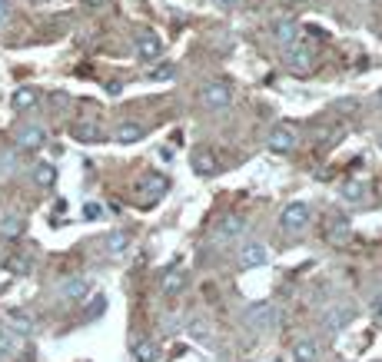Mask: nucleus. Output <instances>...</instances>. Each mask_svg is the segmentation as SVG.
<instances>
[{
  "label": "nucleus",
  "instance_id": "nucleus-1",
  "mask_svg": "<svg viewBox=\"0 0 382 362\" xmlns=\"http://www.w3.org/2000/svg\"><path fill=\"white\" fill-rule=\"evenodd\" d=\"M309 220H313V210L306 206V203H286L280 213V226H282V233H303L306 226H309Z\"/></svg>",
  "mask_w": 382,
  "mask_h": 362
},
{
  "label": "nucleus",
  "instance_id": "nucleus-2",
  "mask_svg": "<svg viewBox=\"0 0 382 362\" xmlns=\"http://www.w3.org/2000/svg\"><path fill=\"white\" fill-rule=\"evenodd\" d=\"M246 326H250V333H269L276 326V306L269 300H256L246 309Z\"/></svg>",
  "mask_w": 382,
  "mask_h": 362
},
{
  "label": "nucleus",
  "instance_id": "nucleus-3",
  "mask_svg": "<svg viewBox=\"0 0 382 362\" xmlns=\"http://www.w3.org/2000/svg\"><path fill=\"white\" fill-rule=\"evenodd\" d=\"M269 150L273 153H280V156H289V153L299 147V137H296V130L293 126H286V123H276L273 130H269Z\"/></svg>",
  "mask_w": 382,
  "mask_h": 362
},
{
  "label": "nucleus",
  "instance_id": "nucleus-4",
  "mask_svg": "<svg viewBox=\"0 0 382 362\" xmlns=\"http://www.w3.org/2000/svg\"><path fill=\"white\" fill-rule=\"evenodd\" d=\"M200 100H203L206 110H226L233 103V87L229 83H210V87H203Z\"/></svg>",
  "mask_w": 382,
  "mask_h": 362
},
{
  "label": "nucleus",
  "instance_id": "nucleus-5",
  "mask_svg": "<svg viewBox=\"0 0 382 362\" xmlns=\"http://www.w3.org/2000/svg\"><path fill=\"white\" fill-rule=\"evenodd\" d=\"M286 70H289V74H309V70H313V51H309V47H303V43H299V40H296L293 47H286Z\"/></svg>",
  "mask_w": 382,
  "mask_h": 362
},
{
  "label": "nucleus",
  "instance_id": "nucleus-6",
  "mask_svg": "<svg viewBox=\"0 0 382 362\" xmlns=\"http://www.w3.org/2000/svg\"><path fill=\"white\" fill-rule=\"evenodd\" d=\"M137 57L140 60H146V63H153V60H160L163 57V40L156 37V34H137Z\"/></svg>",
  "mask_w": 382,
  "mask_h": 362
},
{
  "label": "nucleus",
  "instance_id": "nucleus-7",
  "mask_svg": "<svg viewBox=\"0 0 382 362\" xmlns=\"http://www.w3.org/2000/svg\"><path fill=\"white\" fill-rule=\"evenodd\" d=\"M43 143H47V130H43V126L27 123L17 130V147H20V150H40Z\"/></svg>",
  "mask_w": 382,
  "mask_h": 362
},
{
  "label": "nucleus",
  "instance_id": "nucleus-8",
  "mask_svg": "<svg viewBox=\"0 0 382 362\" xmlns=\"http://www.w3.org/2000/svg\"><path fill=\"white\" fill-rule=\"evenodd\" d=\"M269 262V250L266 243H246L240 250V266L243 269H256V266H266Z\"/></svg>",
  "mask_w": 382,
  "mask_h": 362
},
{
  "label": "nucleus",
  "instance_id": "nucleus-9",
  "mask_svg": "<svg viewBox=\"0 0 382 362\" xmlns=\"http://www.w3.org/2000/svg\"><path fill=\"white\" fill-rule=\"evenodd\" d=\"M273 40L280 43L282 51H286V47H293L296 40H299V24L289 20V17H286V20H276V24H273Z\"/></svg>",
  "mask_w": 382,
  "mask_h": 362
},
{
  "label": "nucleus",
  "instance_id": "nucleus-10",
  "mask_svg": "<svg viewBox=\"0 0 382 362\" xmlns=\"http://www.w3.org/2000/svg\"><path fill=\"white\" fill-rule=\"evenodd\" d=\"M60 296H64L67 302H83L90 296V283L80 279V276H74V279H67L64 286H60Z\"/></svg>",
  "mask_w": 382,
  "mask_h": 362
},
{
  "label": "nucleus",
  "instance_id": "nucleus-11",
  "mask_svg": "<svg viewBox=\"0 0 382 362\" xmlns=\"http://www.w3.org/2000/svg\"><path fill=\"white\" fill-rule=\"evenodd\" d=\"M37 100H40V93L34 87H17V90H13V97H11V107L17 113H27V110H34V107H37Z\"/></svg>",
  "mask_w": 382,
  "mask_h": 362
},
{
  "label": "nucleus",
  "instance_id": "nucleus-12",
  "mask_svg": "<svg viewBox=\"0 0 382 362\" xmlns=\"http://www.w3.org/2000/svg\"><path fill=\"white\" fill-rule=\"evenodd\" d=\"M7 329H11L13 336H30L34 333V319L20 309H11L7 312Z\"/></svg>",
  "mask_w": 382,
  "mask_h": 362
},
{
  "label": "nucleus",
  "instance_id": "nucleus-13",
  "mask_svg": "<svg viewBox=\"0 0 382 362\" xmlns=\"http://www.w3.org/2000/svg\"><path fill=\"white\" fill-rule=\"evenodd\" d=\"M143 137H146V130H143L140 123H120L114 130V140H116V143H123V147H130V143H140Z\"/></svg>",
  "mask_w": 382,
  "mask_h": 362
},
{
  "label": "nucleus",
  "instance_id": "nucleus-14",
  "mask_svg": "<svg viewBox=\"0 0 382 362\" xmlns=\"http://www.w3.org/2000/svg\"><path fill=\"white\" fill-rule=\"evenodd\" d=\"M20 233H24V216H20V213H4V216H0V236L17 239Z\"/></svg>",
  "mask_w": 382,
  "mask_h": 362
},
{
  "label": "nucleus",
  "instance_id": "nucleus-15",
  "mask_svg": "<svg viewBox=\"0 0 382 362\" xmlns=\"http://www.w3.org/2000/svg\"><path fill=\"white\" fill-rule=\"evenodd\" d=\"M70 137L80 140V143H103V130L97 123H74Z\"/></svg>",
  "mask_w": 382,
  "mask_h": 362
},
{
  "label": "nucleus",
  "instance_id": "nucleus-16",
  "mask_svg": "<svg viewBox=\"0 0 382 362\" xmlns=\"http://www.w3.org/2000/svg\"><path fill=\"white\" fill-rule=\"evenodd\" d=\"M186 283H190V276L183 273V269H170V273H163V293L166 296H179V293L186 289Z\"/></svg>",
  "mask_w": 382,
  "mask_h": 362
},
{
  "label": "nucleus",
  "instance_id": "nucleus-17",
  "mask_svg": "<svg viewBox=\"0 0 382 362\" xmlns=\"http://www.w3.org/2000/svg\"><path fill=\"white\" fill-rule=\"evenodd\" d=\"M243 229H246V220H243V216H223V220H219V226H217V233L223 239L243 236Z\"/></svg>",
  "mask_w": 382,
  "mask_h": 362
},
{
  "label": "nucleus",
  "instance_id": "nucleus-18",
  "mask_svg": "<svg viewBox=\"0 0 382 362\" xmlns=\"http://www.w3.org/2000/svg\"><path fill=\"white\" fill-rule=\"evenodd\" d=\"M293 362H319V346L313 339H299L293 346Z\"/></svg>",
  "mask_w": 382,
  "mask_h": 362
},
{
  "label": "nucleus",
  "instance_id": "nucleus-19",
  "mask_svg": "<svg viewBox=\"0 0 382 362\" xmlns=\"http://www.w3.org/2000/svg\"><path fill=\"white\" fill-rule=\"evenodd\" d=\"M103 246H107V256H123L130 250V236L123 229H116V233H110V236L103 239Z\"/></svg>",
  "mask_w": 382,
  "mask_h": 362
},
{
  "label": "nucleus",
  "instance_id": "nucleus-20",
  "mask_svg": "<svg viewBox=\"0 0 382 362\" xmlns=\"http://www.w3.org/2000/svg\"><path fill=\"white\" fill-rule=\"evenodd\" d=\"M193 170L200 176H213V173H219V163L213 160V153H193Z\"/></svg>",
  "mask_w": 382,
  "mask_h": 362
},
{
  "label": "nucleus",
  "instance_id": "nucleus-21",
  "mask_svg": "<svg viewBox=\"0 0 382 362\" xmlns=\"http://www.w3.org/2000/svg\"><path fill=\"white\" fill-rule=\"evenodd\" d=\"M349 229H353V226H349V216H332L329 223H326V236L336 239V243H343V239L349 236Z\"/></svg>",
  "mask_w": 382,
  "mask_h": 362
},
{
  "label": "nucleus",
  "instance_id": "nucleus-22",
  "mask_svg": "<svg viewBox=\"0 0 382 362\" xmlns=\"http://www.w3.org/2000/svg\"><path fill=\"white\" fill-rule=\"evenodd\" d=\"M133 359H137V362H156V359H160V349H156V342H150V339L137 342V346H133Z\"/></svg>",
  "mask_w": 382,
  "mask_h": 362
},
{
  "label": "nucleus",
  "instance_id": "nucleus-23",
  "mask_svg": "<svg viewBox=\"0 0 382 362\" xmlns=\"http://www.w3.org/2000/svg\"><path fill=\"white\" fill-rule=\"evenodd\" d=\"M53 180H57V166L53 163H37L34 166V183L37 187H53Z\"/></svg>",
  "mask_w": 382,
  "mask_h": 362
},
{
  "label": "nucleus",
  "instance_id": "nucleus-24",
  "mask_svg": "<svg viewBox=\"0 0 382 362\" xmlns=\"http://www.w3.org/2000/svg\"><path fill=\"white\" fill-rule=\"evenodd\" d=\"M343 200L346 203H362L366 200V183H362V180H349V183H343Z\"/></svg>",
  "mask_w": 382,
  "mask_h": 362
},
{
  "label": "nucleus",
  "instance_id": "nucleus-25",
  "mask_svg": "<svg viewBox=\"0 0 382 362\" xmlns=\"http://www.w3.org/2000/svg\"><path fill=\"white\" fill-rule=\"evenodd\" d=\"M349 319H353V309H349V306H339L336 312H329V316H326V329H329V333H336V329H343Z\"/></svg>",
  "mask_w": 382,
  "mask_h": 362
},
{
  "label": "nucleus",
  "instance_id": "nucleus-26",
  "mask_svg": "<svg viewBox=\"0 0 382 362\" xmlns=\"http://www.w3.org/2000/svg\"><path fill=\"white\" fill-rule=\"evenodd\" d=\"M11 356H17V336L4 326L0 329V359H11Z\"/></svg>",
  "mask_w": 382,
  "mask_h": 362
},
{
  "label": "nucleus",
  "instance_id": "nucleus-27",
  "mask_svg": "<svg viewBox=\"0 0 382 362\" xmlns=\"http://www.w3.org/2000/svg\"><path fill=\"white\" fill-rule=\"evenodd\" d=\"M177 76V63H156L150 70V80H173Z\"/></svg>",
  "mask_w": 382,
  "mask_h": 362
},
{
  "label": "nucleus",
  "instance_id": "nucleus-28",
  "mask_svg": "<svg viewBox=\"0 0 382 362\" xmlns=\"http://www.w3.org/2000/svg\"><path fill=\"white\" fill-rule=\"evenodd\" d=\"M7 269H13V273H30V260H27V256H11V260H7Z\"/></svg>",
  "mask_w": 382,
  "mask_h": 362
},
{
  "label": "nucleus",
  "instance_id": "nucleus-29",
  "mask_svg": "<svg viewBox=\"0 0 382 362\" xmlns=\"http://www.w3.org/2000/svg\"><path fill=\"white\" fill-rule=\"evenodd\" d=\"M190 336L193 339H206V336H210V323H206V319H193V323H190Z\"/></svg>",
  "mask_w": 382,
  "mask_h": 362
},
{
  "label": "nucleus",
  "instance_id": "nucleus-30",
  "mask_svg": "<svg viewBox=\"0 0 382 362\" xmlns=\"http://www.w3.org/2000/svg\"><path fill=\"white\" fill-rule=\"evenodd\" d=\"M83 216H87V220H100L103 206H100V203H83Z\"/></svg>",
  "mask_w": 382,
  "mask_h": 362
},
{
  "label": "nucleus",
  "instance_id": "nucleus-31",
  "mask_svg": "<svg viewBox=\"0 0 382 362\" xmlns=\"http://www.w3.org/2000/svg\"><path fill=\"white\" fill-rule=\"evenodd\" d=\"M103 309H107V302H103V296H97V302H93V306H90V309H87V316H90V319H93V316H100Z\"/></svg>",
  "mask_w": 382,
  "mask_h": 362
},
{
  "label": "nucleus",
  "instance_id": "nucleus-32",
  "mask_svg": "<svg viewBox=\"0 0 382 362\" xmlns=\"http://www.w3.org/2000/svg\"><path fill=\"white\" fill-rule=\"evenodd\" d=\"M11 20V0H0V24Z\"/></svg>",
  "mask_w": 382,
  "mask_h": 362
},
{
  "label": "nucleus",
  "instance_id": "nucleus-33",
  "mask_svg": "<svg viewBox=\"0 0 382 362\" xmlns=\"http://www.w3.org/2000/svg\"><path fill=\"white\" fill-rule=\"evenodd\" d=\"M240 0H219V7H236Z\"/></svg>",
  "mask_w": 382,
  "mask_h": 362
},
{
  "label": "nucleus",
  "instance_id": "nucleus-34",
  "mask_svg": "<svg viewBox=\"0 0 382 362\" xmlns=\"http://www.w3.org/2000/svg\"><path fill=\"white\" fill-rule=\"evenodd\" d=\"M90 7H103V4H107V0H87Z\"/></svg>",
  "mask_w": 382,
  "mask_h": 362
},
{
  "label": "nucleus",
  "instance_id": "nucleus-35",
  "mask_svg": "<svg viewBox=\"0 0 382 362\" xmlns=\"http://www.w3.org/2000/svg\"><path fill=\"white\" fill-rule=\"evenodd\" d=\"M376 312H379V323H382V302H379V309H376Z\"/></svg>",
  "mask_w": 382,
  "mask_h": 362
},
{
  "label": "nucleus",
  "instance_id": "nucleus-36",
  "mask_svg": "<svg viewBox=\"0 0 382 362\" xmlns=\"http://www.w3.org/2000/svg\"><path fill=\"white\" fill-rule=\"evenodd\" d=\"M379 103H382V90H379Z\"/></svg>",
  "mask_w": 382,
  "mask_h": 362
},
{
  "label": "nucleus",
  "instance_id": "nucleus-37",
  "mask_svg": "<svg viewBox=\"0 0 382 362\" xmlns=\"http://www.w3.org/2000/svg\"><path fill=\"white\" fill-rule=\"evenodd\" d=\"M376 362H379V359H376Z\"/></svg>",
  "mask_w": 382,
  "mask_h": 362
}]
</instances>
